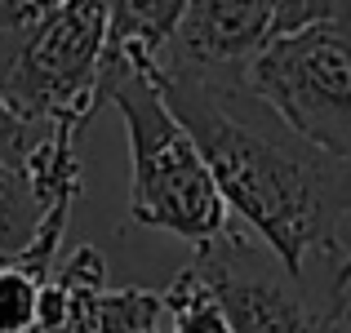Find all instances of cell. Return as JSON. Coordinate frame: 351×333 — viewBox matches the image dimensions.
Masks as SVG:
<instances>
[{
  "instance_id": "obj_1",
  "label": "cell",
  "mask_w": 351,
  "mask_h": 333,
  "mask_svg": "<svg viewBox=\"0 0 351 333\" xmlns=\"http://www.w3.org/2000/svg\"><path fill=\"white\" fill-rule=\"evenodd\" d=\"M165 107L191 134L227 218L298 280L351 275V160L298 138L263 98L245 89V71L152 67Z\"/></svg>"
},
{
  "instance_id": "obj_2",
  "label": "cell",
  "mask_w": 351,
  "mask_h": 333,
  "mask_svg": "<svg viewBox=\"0 0 351 333\" xmlns=\"http://www.w3.org/2000/svg\"><path fill=\"white\" fill-rule=\"evenodd\" d=\"M156 62L103 58L98 67V103H112L129 138V218L205 249L232 218L200 160L191 134L173 120L152 80Z\"/></svg>"
},
{
  "instance_id": "obj_3",
  "label": "cell",
  "mask_w": 351,
  "mask_h": 333,
  "mask_svg": "<svg viewBox=\"0 0 351 333\" xmlns=\"http://www.w3.org/2000/svg\"><path fill=\"white\" fill-rule=\"evenodd\" d=\"M112 0H62L27 32H0V103L32 125L85 129L98 103V67Z\"/></svg>"
},
{
  "instance_id": "obj_4",
  "label": "cell",
  "mask_w": 351,
  "mask_h": 333,
  "mask_svg": "<svg viewBox=\"0 0 351 333\" xmlns=\"http://www.w3.org/2000/svg\"><path fill=\"white\" fill-rule=\"evenodd\" d=\"M187 271L205 284L232 333H347L351 275L298 280L245 227L196 249Z\"/></svg>"
},
{
  "instance_id": "obj_5",
  "label": "cell",
  "mask_w": 351,
  "mask_h": 333,
  "mask_svg": "<svg viewBox=\"0 0 351 333\" xmlns=\"http://www.w3.org/2000/svg\"><path fill=\"white\" fill-rule=\"evenodd\" d=\"M245 89L263 98L311 147L351 160V40L347 23L280 32L245 67Z\"/></svg>"
},
{
  "instance_id": "obj_6",
  "label": "cell",
  "mask_w": 351,
  "mask_h": 333,
  "mask_svg": "<svg viewBox=\"0 0 351 333\" xmlns=\"http://www.w3.org/2000/svg\"><path fill=\"white\" fill-rule=\"evenodd\" d=\"M280 0H187L160 67L240 71L276 36Z\"/></svg>"
},
{
  "instance_id": "obj_7",
  "label": "cell",
  "mask_w": 351,
  "mask_h": 333,
  "mask_svg": "<svg viewBox=\"0 0 351 333\" xmlns=\"http://www.w3.org/2000/svg\"><path fill=\"white\" fill-rule=\"evenodd\" d=\"M36 227H40V205H36L27 173L14 164H0V262L23 258Z\"/></svg>"
},
{
  "instance_id": "obj_8",
  "label": "cell",
  "mask_w": 351,
  "mask_h": 333,
  "mask_svg": "<svg viewBox=\"0 0 351 333\" xmlns=\"http://www.w3.org/2000/svg\"><path fill=\"white\" fill-rule=\"evenodd\" d=\"M160 307H165V316L173 320V333H232L227 320L218 316L214 298L205 293V284H200L187 267L160 289Z\"/></svg>"
},
{
  "instance_id": "obj_9",
  "label": "cell",
  "mask_w": 351,
  "mask_h": 333,
  "mask_svg": "<svg viewBox=\"0 0 351 333\" xmlns=\"http://www.w3.org/2000/svg\"><path fill=\"white\" fill-rule=\"evenodd\" d=\"M45 280L18 262H0V333H27L40 307Z\"/></svg>"
},
{
  "instance_id": "obj_10",
  "label": "cell",
  "mask_w": 351,
  "mask_h": 333,
  "mask_svg": "<svg viewBox=\"0 0 351 333\" xmlns=\"http://www.w3.org/2000/svg\"><path fill=\"white\" fill-rule=\"evenodd\" d=\"M49 129L53 125H32V120H23L18 111H9L0 103V164H14V169L27 173V160H32L36 143H40Z\"/></svg>"
},
{
  "instance_id": "obj_11",
  "label": "cell",
  "mask_w": 351,
  "mask_h": 333,
  "mask_svg": "<svg viewBox=\"0 0 351 333\" xmlns=\"http://www.w3.org/2000/svg\"><path fill=\"white\" fill-rule=\"evenodd\" d=\"M347 5L351 0H280L276 36L293 32V27H307V23H347Z\"/></svg>"
},
{
  "instance_id": "obj_12",
  "label": "cell",
  "mask_w": 351,
  "mask_h": 333,
  "mask_svg": "<svg viewBox=\"0 0 351 333\" xmlns=\"http://www.w3.org/2000/svg\"><path fill=\"white\" fill-rule=\"evenodd\" d=\"M58 5L62 0H0V32H27Z\"/></svg>"
}]
</instances>
